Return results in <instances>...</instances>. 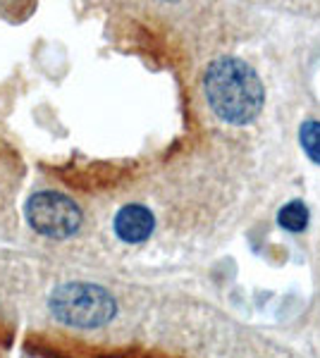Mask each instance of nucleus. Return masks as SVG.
Returning <instances> with one entry per match:
<instances>
[{"instance_id": "1", "label": "nucleus", "mask_w": 320, "mask_h": 358, "mask_svg": "<svg viewBox=\"0 0 320 358\" xmlns=\"http://www.w3.org/2000/svg\"><path fill=\"white\" fill-rule=\"evenodd\" d=\"M203 89L211 110L230 124H251L263 110V82L239 57L227 55L213 60L203 77Z\"/></svg>"}, {"instance_id": "2", "label": "nucleus", "mask_w": 320, "mask_h": 358, "mask_svg": "<svg viewBox=\"0 0 320 358\" xmlns=\"http://www.w3.org/2000/svg\"><path fill=\"white\" fill-rule=\"evenodd\" d=\"M50 315L60 325L77 330H98L118 315V301L106 287L94 282H65L48 299Z\"/></svg>"}, {"instance_id": "3", "label": "nucleus", "mask_w": 320, "mask_h": 358, "mask_svg": "<svg viewBox=\"0 0 320 358\" xmlns=\"http://www.w3.org/2000/svg\"><path fill=\"white\" fill-rule=\"evenodd\" d=\"M25 217L29 227L41 236L48 239H69L79 232L84 213L67 194L43 189L27 199L25 203Z\"/></svg>"}, {"instance_id": "4", "label": "nucleus", "mask_w": 320, "mask_h": 358, "mask_svg": "<svg viewBox=\"0 0 320 358\" xmlns=\"http://www.w3.org/2000/svg\"><path fill=\"white\" fill-rule=\"evenodd\" d=\"M113 229L125 244H141L155 229V217L146 206L127 203L113 217Z\"/></svg>"}, {"instance_id": "5", "label": "nucleus", "mask_w": 320, "mask_h": 358, "mask_svg": "<svg viewBox=\"0 0 320 358\" xmlns=\"http://www.w3.org/2000/svg\"><path fill=\"white\" fill-rule=\"evenodd\" d=\"M308 220H311V215H308V208L304 201H289V203H284L280 208V213H277V224L294 234L304 232L308 227Z\"/></svg>"}, {"instance_id": "6", "label": "nucleus", "mask_w": 320, "mask_h": 358, "mask_svg": "<svg viewBox=\"0 0 320 358\" xmlns=\"http://www.w3.org/2000/svg\"><path fill=\"white\" fill-rule=\"evenodd\" d=\"M299 141L313 163L320 165V122L318 120H306L299 129Z\"/></svg>"}]
</instances>
